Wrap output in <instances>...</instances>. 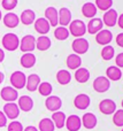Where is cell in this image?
I'll return each instance as SVG.
<instances>
[{
    "instance_id": "cell-13",
    "label": "cell",
    "mask_w": 123,
    "mask_h": 131,
    "mask_svg": "<svg viewBox=\"0 0 123 131\" xmlns=\"http://www.w3.org/2000/svg\"><path fill=\"white\" fill-rule=\"evenodd\" d=\"M90 104H91V99H90V97L87 94H85V93H81V94L76 95L75 99H74V105H75V107L77 109H80V111L86 109L87 107L90 106Z\"/></svg>"
},
{
    "instance_id": "cell-5",
    "label": "cell",
    "mask_w": 123,
    "mask_h": 131,
    "mask_svg": "<svg viewBox=\"0 0 123 131\" xmlns=\"http://www.w3.org/2000/svg\"><path fill=\"white\" fill-rule=\"evenodd\" d=\"M36 48V38L32 35H27L20 40V50L23 53H32Z\"/></svg>"
},
{
    "instance_id": "cell-3",
    "label": "cell",
    "mask_w": 123,
    "mask_h": 131,
    "mask_svg": "<svg viewBox=\"0 0 123 131\" xmlns=\"http://www.w3.org/2000/svg\"><path fill=\"white\" fill-rule=\"evenodd\" d=\"M90 44L84 37H80V38H75L71 44V48L75 52V54H85L89 51Z\"/></svg>"
},
{
    "instance_id": "cell-20",
    "label": "cell",
    "mask_w": 123,
    "mask_h": 131,
    "mask_svg": "<svg viewBox=\"0 0 123 131\" xmlns=\"http://www.w3.org/2000/svg\"><path fill=\"white\" fill-rule=\"evenodd\" d=\"M81 120H82V125H84V128H86V129H89V130L94 129V128L97 127V123H98L97 116L94 115L93 113L84 114Z\"/></svg>"
},
{
    "instance_id": "cell-26",
    "label": "cell",
    "mask_w": 123,
    "mask_h": 131,
    "mask_svg": "<svg viewBox=\"0 0 123 131\" xmlns=\"http://www.w3.org/2000/svg\"><path fill=\"white\" fill-rule=\"evenodd\" d=\"M67 67L71 70H76L78 68H81V64H82V59L78 54H69L68 58H67Z\"/></svg>"
},
{
    "instance_id": "cell-31",
    "label": "cell",
    "mask_w": 123,
    "mask_h": 131,
    "mask_svg": "<svg viewBox=\"0 0 123 131\" xmlns=\"http://www.w3.org/2000/svg\"><path fill=\"white\" fill-rule=\"evenodd\" d=\"M75 79L78 83H86L90 79V71L86 68H78L75 71Z\"/></svg>"
},
{
    "instance_id": "cell-16",
    "label": "cell",
    "mask_w": 123,
    "mask_h": 131,
    "mask_svg": "<svg viewBox=\"0 0 123 131\" xmlns=\"http://www.w3.org/2000/svg\"><path fill=\"white\" fill-rule=\"evenodd\" d=\"M64 125L69 131H78L82 127V120L77 115H70L66 118Z\"/></svg>"
},
{
    "instance_id": "cell-37",
    "label": "cell",
    "mask_w": 123,
    "mask_h": 131,
    "mask_svg": "<svg viewBox=\"0 0 123 131\" xmlns=\"http://www.w3.org/2000/svg\"><path fill=\"white\" fill-rule=\"evenodd\" d=\"M113 122L116 127H123V109L115 111L113 115Z\"/></svg>"
},
{
    "instance_id": "cell-44",
    "label": "cell",
    "mask_w": 123,
    "mask_h": 131,
    "mask_svg": "<svg viewBox=\"0 0 123 131\" xmlns=\"http://www.w3.org/2000/svg\"><path fill=\"white\" fill-rule=\"evenodd\" d=\"M23 131H38V129L36 127H33V125H29L25 129H23Z\"/></svg>"
},
{
    "instance_id": "cell-35",
    "label": "cell",
    "mask_w": 123,
    "mask_h": 131,
    "mask_svg": "<svg viewBox=\"0 0 123 131\" xmlns=\"http://www.w3.org/2000/svg\"><path fill=\"white\" fill-rule=\"evenodd\" d=\"M114 55H115V51H114L113 46L106 45L103 47V50H101V58H103L104 60L109 61V60H112L113 58H114Z\"/></svg>"
},
{
    "instance_id": "cell-10",
    "label": "cell",
    "mask_w": 123,
    "mask_h": 131,
    "mask_svg": "<svg viewBox=\"0 0 123 131\" xmlns=\"http://www.w3.org/2000/svg\"><path fill=\"white\" fill-rule=\"evenodd\" d=\"M117 17H119L117 12L114 8H110L108 10H106L105 14H104L103 23L106 27H115V24L117 23Z\"/></svg>"
},
{
    "instance_id": "cell-14",
    "label": "cell",
    "mask_w": 123,
    "mask_h": 131,
    "mask_svg": "<svg viewBox=\"0 0 123 131\" xmlns=\"http://www.w3.org/2000/svg\"><path fill=\"white\" fill-rule=\"evenodd\" d=\"M113 40V34L110 30H107V29H103L97 34L96 36V41L99 44V45H108L110 41Z\"/></svg>"
},
{
    "instance_id": "cell-45",
    "label": "cell",
    "mask_w": 123,
    "mask_h": 131,
    "mask_svg": "<svg viewBox=\"0 0 123 131\" xmlns=\"http://www.w3.org/2000/svg\"><path fill=\"white\" fill-rule=\"evenodd\" d=\"M4 60H5V52L2 48H0V63H1Z\"/></svg>"
},
{
    "instance_id": "cell-21",
    "label": "cell",
    "mask_w": 123,
    "mask_h": 131,
    "mask_svg": "<svg viewBox=\"0 0 123 131\" xmlns=\"http://www.w3.org/2000/svg\"><path fill=\"white\" fill-rule=\"evenodd\" d=\"M39 84H40V77L37 74H31L27 77L25 88H27V90L30 91V92H35V91L38 90Z\"/></svg>"
},
{
    "instance_id": "cell-48",
    "label": "cell",
    "mask_w": 123,
    "mask_h": 131,
    "mask_svg": "<svg viewBox=\"0 0 123 131\" xmlns=\"http://www.w3.org/2000/svg\"><path fill=\"white\" fill-rule=\"evenodd\" d=\"M122 107H123V100H122Z\"/></svg>"
},
{
    "instance_id": "cell-27",
    "label": "cell",
    "mask_w": 123,
    "mask_h": 131,
    "mask_svg": "<svg viewBox=\"0 0 123 131\" xmlns=\"http://www.w3.org/2000/svg\"><path fill=\"white\" fill-rule=\"evenodd\" d=\"M106 75L109 81H120L122 78V70L116 66H110L106 70Z\"/></svg>"
},
{
    "instance_id": "cell-38",
    "label": "cell",
    "mask_w": 123,
    "mask_h": 131,
    "mask_svg": "<svg viewBox=\"0 0 123 131\" xmlns=\"http://www.w3.org/2000/svg\"><path fill=\"white\" fill-rule=\"evenodd\" d=\"M17 2H18V0H1L2 8H5L8 12L13 10V9L17 6Z\"/></svg>"
},
{
    "instance_id": "cell-42",
    "label": "cell",
    "mask_w": 123,
    "mask_h": 131,
    "mask_svg": "<svg viewBox=\"0 0 123 131\" xmlns=\"http://www.w3.org/2000/svg\"><path fill=\"white\" fill-rule=\"evenodd\" d=\"M116 44L120 47L123 48V32H121V34H119L116 36Z\"/></svg>"
},
{
    "instance_id": "cell-30",
    "label": "cell",
    "mask_w": 123,
    "mask_h": 131,
    "mask_svg": "<svg viewBox=\"0 0 123 131\" xmlns=\"http://www.w3.org/2000/svg\"><path fill=\"white\" fill-rule=\"evenodd\" d=\"M57 81L59 84L61 85H67V84L70 83L71 81V75L68 70L66 69H61L57 72Z\"/></svg>"
},
{
    "instance_id": "cell-11",
    "label": "cell",
    "mask_w": 123,
    "mask_h": 131,
    "mask_svg": "<svg viewBox=\"0 0 123 131\" xmlns=\"http://www.w3.org/2000/svg\"><path fill=\"white\" fill-rule=\"evenodd\" d=\"M45 106L50 112H58L62 107V100L57 95H50L45 100Z\"/></svg>"
},
{
    "instance_id": "cell-23",
    "label": "cell",
    "mask_w": 123,
    "mask_h": 131,
    "mask_svg": "<svg viewBox=\"0 0 123 131\" xmlns=\"http://www.w3.org/2000/svg\"><path fill=\"white\" fill-rule=\"evenodd\" d=\"M36 21V14L32 9H25L22 12L20 16V22H22L24 25H30L35 23Z\"/></svg>"
},
{
    "instance_id": "cell-49",
    "label": "cell",
    "mask_w": 123,
    "mask_h": 131,
    "mask_svg": "<svg viewBox=\"0 0 123 131\" xmlns=\"http://www.w3.org/2000/svg\"><path fill=\"white\" fill-rule=\"evenodd\" d=\"M122 76H123V71H122Z\"/></svg>"
},
{
    "instance_id": "cell-15",
    "label": "cell",
    "mask_w": 123,
    "mask_h": 131,
    "mask_svg": "<svg viewBox=\"0 0 123 131\" xmlns=\"http://www.w3.org/2000/svg\"><path fill=\"white\" fill-rule=\"evenodd\" d=\"M104 28V23L101 18L98 17H93L90 20V22L87 23L86 25V31L89 32L90 35H97L100 30H103Z\"/></svg>"
},
{
    "instance_id": "cell-43",
    "label": "cell",
    "mask_w": 123,
    "mask_h": 131,
    "mask_svg": "<svg viewBox=\"0 0 123 131\" xmlns=\"http://www.w3.org/2000/svg\"><path fill=\"white\" fill-rule=\"evenodd\" d=\"M117 24H119V27L123 29V13L121 15H119V17H117Z\"/></svg>"
},
{
    "instance_id": "cell-39",
    "label": "cell",
    "mask_w": 123,
    "mask_h": 131,
    "mask_svg": "<svg viewBox=\"0 0 123 131\" xmlns=\"http://www.w3.org/2000/svg\"><path fill=\"white\" fill-rule=\"evenodd\" d=\"M7 130L8 131H23V125L18 121H13V122H10L8 124Z\"/></svg>"
},
{
    "instance_id": "cell-40",
    "label": "cell",
    "mask_w": 123,
    "mask_h": 131,
    "mask_svg": "<svg viewBox=\"0 0 123 131\" xmlns=\"http://www.w3.org/2000/svg\"><path fill=\"white\" fill-rule=\"evenodd\" d=\"M115 62H116V67L123 68V53H120V54L116 55V58H115Z\"/></svg>"
},
{
    "instance_id": "cell-46",
    "label": "cell",
    "mask_w": 123,
    "mask_h": 131,
    "mask_svg": "<svg viewBox=\"0 0 123 131\" xmlns=\"http://www.w3.org/2000/svg\"><path fill=\"white\" fill-rule=\"evenodd\" d=\"M4 79H5V75H4V72H1L0 71V84L4 82Z\"/></svg>"
},
{
    "instance_id": "cell-32",
    "label": "cell",
    "mask_w": 123,
    "mask_h": 131,
    "mask_svg": "<svg viewBox=\"0 0 123 131\" xmlns=\"http://www.w3.org/2000/svg\"><path fill=\"white\" fill-rule=\"evenodd\" d=\"M39 131H54L55 130V125L53 123V121L48 117L41 118L39 122Z\"/></svg>"
},
{
    "instance_id": "cell-7",
    "label": "cell",
    "mask_w": 123,
    "mask_h": 131,
    "mask_svg": "<svg viewBox=\"0 0 123 131\" xmlns=\"http://www.w3.org/2000/svg\"><path fill=\"white\" fill-rule=\"evenodd\" d=\"M110 88V81L106 76H99L93 81V89L94 91L99 93H104L108 91Z\"/></svg>"
},
{
    "instance_id": "cell-18",
    "label": "cell",
    "mask_w": 123,
    "mask_h": 131,
    "mask_svg": "<svg viewBox=\"0 0 123 131\" xmlns=\"http://www.w3.org/2000/svg\"><path fill=\"white\" fill-rule=\"evenodd\" d=\"M58 14H59V24L61 27H67L70 24L71 12L69 10V8L62 7V8H60V10H58Z\"/></svg>"
},
{
    "instance_id": "cell-25",
    "label": "cell",
    "mask_w": 123,
    "mask_h": 131,
    "mask_svg": "<svg viewBox=\"0 0 123 131\" xmlns=\"http://www.w3.org/2000/svg\"><path fill=\"white\" fill-rule=\"evenodd\" d=\"M51 45H52V41L47 36H40L36 39V48L38 51L44 52V51L50 50Z\"/></svg>"
},
{
    "instance_id": "cell-36",
    "label": "cell",
    "mask_w": 123,
    "mask_h": 131,
    "mask_svg": "<svg viewBox=\"0 0 123 131\" xmlns=\"http://www.w3.org/2000/svg\"><path fill=\"white\" fill-rule=\"evenodd\" d=\"M96 7L99 8L100 10H108V9L112 8L113 6V0H96Z\"/></svg>"
},
{
    "instance_id": "cell-34",
    "label": "cell",
    "mask_w": 123,
    "mask_h": 131,
    "mask_svg": "<svg viewBox=\"0 0 123 131\" xmlns=\"http://www.w3.org/2000/svg\"><path fill=\"white\" fill-rule=\"evenodd\" d=\"M52 91H53L52 84L48 83V82H40V84H39V86H38V92L40 93L41 95H44V97H50Z\"/></svg>"
},
{
    "instance_id": "cell-29",
    "label": "cell",
    "mask_w": 123,
    "mask_h": 131,
    "mask_svg": "<svg viewBox=\"0 0 123 131\" xmlns=\"http://www.w3.org/2000/svg\"><path fill=\"white\" fill-rule=\"evenodd\" d=\"M82 14L85 17L93 18L97 15V7L93 2H85L82 7Z\"/></svg>"
},
{
    "instance_id": "cell-12",
    "label": "cell",
    "mask_w": 123,
    "mask_h": 131,
    "mask_svg": "<svg viewBox=\"0 0 123 131\" xmlns=\"http://www.w3.org/2000/svg\"><path fill=\"white\" fill-rule=\"evenodd\" d=\"M33 25H35V30H36L39 35H41V36L48 34V31H50V29H51V24L48 23V21L46 20L45 17L36 18Z\"/></svg>"
},
{
    "instance_id": "cell-24",
    "label": "cell",
    "mask_w": 123,
    "mask_h": 131,
    "mask_svg": "<svg viewBox=\"0 0 123 131\" xmlns=\"http://www.w3.org/2000/svg\"><path fill=\"white\" fill-rule=\"evenodd\" d=\"M66 114L63 113V112H54V113L52 114V118L51 120L53 121V123H54L55 128H58V129H62V128L64 127V124H66Z\"/></svg>"
},
{
    "instance_id": "cell-8",
    "label": "cell",
    "mask_w": 123,
    "mask_h": 131,
    "mask_svg": "<svg viewBox=\"0 0 123 131\" xmlns=\"http://www.w3.org/2000/svg\"><path fill=\"white\" fill-rule=\"evenodd\" d=\"M99 111L103 114H105V115L114 114L115 111H116V104L112 99H104L99 104Z\"/></svg>"
},
{
    "instance_id": "cell-4",
    "label": "cell",
    "mask_w": 123,
    "mask_h": 131,
    "mask_svg": "<svg viewBox=\"0 0 123 131\" xmlns=\"http://www.w3.org/2000/svg\"><path fill=\"white\" fill-rule=\"evenodd\" d=\"M10 84L16 90H21V89L25 88V84H27V76H25V74L22 71H18V70L14 71L10 75Z\"/></svg>"
},
{
    "instance_id": "cell-50",
    "label": "cell",
    "mask_w": 123,
    "mask_h": 131,
    "mask_svg": "<svg viewBox=\"0 0 123 131\" xmlns=\"http://www.w3.org/2000/svg\"><path fill=\"white\" fill-rule=\"evenodd\" d=\"M122 131H123V129H122Z\"/></svg>"
},
{
    "instance_id": "cell-9",
    "label": "cell",
    "mask_w": 123,
    "mask_h": 131,
    "mask_svg": "<svg viewBox=\"0 0 123 131\" xmlns=\"http://www.w3.org/2000/svg\"><path fill=\"white\" fill-rule=\"evenodd\" d=\"M4 114L6 115L7 118H10V120H15L20 115V108H18L17 104L15 102H7L4 106Z\"/></svg>"
},
{
    "instance_id": "cell-22",
    "label": "cell",
    "mask_w": 123,
    "mask_h": 131,
    "mask_svg": "<svg viewBox=\"0 0 123 131\" xmlns=\"http://www.w3.org/2000/svg\"><path fill=\"white\" fill-rule=\"evenodd\" d=\"M2 21H4V24L6 25L7 28H16L20 23V17L16 15L15 13H7L5 16H2Z\"/></svg>"
},
{
    "instance_id": "cell-2",
    "label": "cell",
    "mask_w": 123,
    "mask_h": 131,
    "mask_svg": "<svg viewBox=\"0 0 123 131\" xmlns=\"http://www.w3.org/2000/svg\"><path fill=\"white\" fill-rule=\"evenodd\" d=\"M69 34L71 36L80 38L86 34V24L82 20H74L69 24Z\"/></svg>"
},
{
    "instance_id": "cell-41",
    "label": "cell",
    "mask_w": 123,
    "mask_h": 131,
    "mask_svg": "<svg viewBox=\"0 0 123 131\" xmlns=\"http://www.w3.org/2000/svg\"><path fill=\"white\" fill-rule=\"evenodd\" d=\"M7 125V117L4 114V112L0 111V128H4Z\"/></svg>"
},
{
    "instance_id": "cell-6",
    "label": "cell",
    "mask_w": 123,
    "mask_h": 131,
    "mask_svg": "<svg viewBox=\"0 0 123 131\" xmlns=\"http://www.w3.org/2000/svg\"><path fill=\"white\" fill-rule=\"evenodd\" d=\"M0 95H1V99L7 102H14L15 100L18 99V92L13 86H5V88H2L1 91H0Z\"/></svg>"
},
{
    "instance_id": "cell-47",
    "label": "cell",
    "mask_w": 123,
    "mask_h": 131,
    "mask_svg": "<svg viewBox=\"0 0 123 131\" xmlns=\"http://www.w3.org/2000/svg\"><path fill=\"white\" fill-rule=\"evenodd\" d=\"M1 18H2V13H1V10H0V21H1Z\"/></svg>"
},
{
    "instance_id": "cell-28",
    "label": "cell",
    "mask_w": 123,
    "mask_h": 131,
    "mask_svg": "<svg viewBox=\"0 0 123 131\" xmlns=\"http://www.w3.org/2000/svg\"><path fill=\"white\" fill-rule=\"evenodd\" d=\"M20 62L23 68L29 69V68H32L36 64V57H35V54H32V53H24V54L21 57Z\"/></svg>"
},
{
    "instance_id": "cell-1",
    "label": "cell",
    "mask_w": 123,
    "mask_h": 131,
    "mask_svg": "<svg viewBox=\"0 0 123 131\" xmlns=\"http://www.w3.org/2000/svg\"><path fill=\"white\" fill-rule=\"evenodd\" d=\"M2 46H4L5 50L9 51V52H13V51H16L18 47H20V39L16 36L15 34H6L1 39Z\"/></svg>"
},
{
    "instance_id": "cell-33",
    "label": "cell",
    "mask_w": 123,
    "mask_h": 131,
    "mask_svg": "<svg viewBox=\"0 0 123 131\" xmlns=\"http://www.w3.org/2000/svg\"><path fill=\"white\" fill-rule=\"evenodd\" d=\"M69 30L66 27H57L54 30V37L58 40H66L69 37Z\"/></svg>"
},
{
    "instance_id": "cell-19",
    "label": "cell",
    "mask_w": 123,
    "mask_h": 131,
    "mask_svg": "<svg viewBox=\"0 0 123 131\" xmlns=\"http://www.w3.org/2000/svg\"><path fill=\"white\" fill-rule=\"evenodd\" d=\"M18 108L22 112H30L32 108H33V100H32L31 97L29 95H22V97L18 98Z\"/></svg>"
},
{
    "instance_id": "cell-17",
    "label": "cell",
    "mask_w": 123,
    "mask_h": 131,
    "mask_svg": "<svg viewBox=\"0 0 123 131\" xmlns=\"http://www.w3.org/2000/svg\"><path fill=\"white\" fill-rule=\"evenodd\" d=\"M45 18L48 21L51 27H55L59 24V14H58L57 8L54 7H47L45 9Z\"/></svg>"
}]
</instances>
